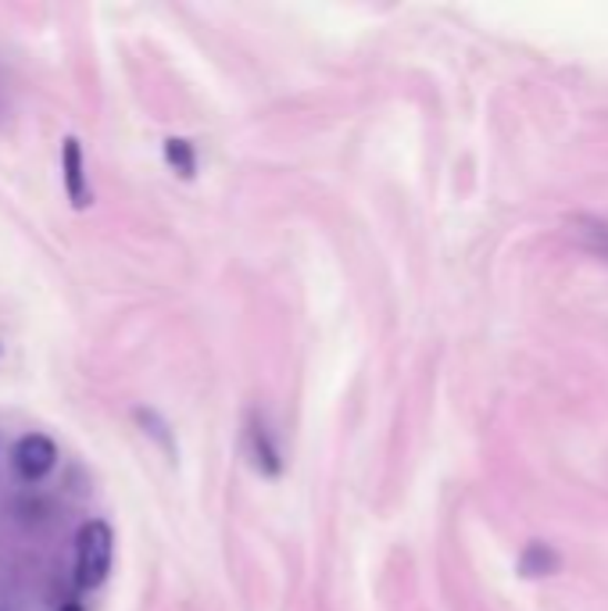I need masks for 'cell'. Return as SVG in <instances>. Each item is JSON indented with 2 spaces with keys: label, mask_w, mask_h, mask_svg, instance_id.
<instances>
[{
  "label": "cell",
  "mask_w": 608,
  "mask_h": 611,
  "mask_svg": "<svg viewBox=\"0 0 608 611\" xmlns=\"http://www.w3.org/2000/svg\"><path fill=\"white\" fill-rule=\"evenodd\" d=\"M115 566V529L104 519H90L75 533V583L83 590L104 587Z\"/></svg>",
  "instance_id": "cell-1"
},
{
  "label": "cell",
  "mask_w": 608,
  "mask_h": 611,
  "mask_svg": "<svg viewBox=\"0 0 608 611\" xmlns=\"http://www.w3.org/2000/svg\"><path fill=\"white\" fill-rule=\"evenodd\" d=\"M58 465V444L47 432H26L11 447V469L22 482H40L54 472Z\"/></svg>",
  "instance_id": "cell-2"
},
{
  "label": "cell",
  "mask_w": 608,
  "mask_h": 611,
  "mask_svg": "<svg viewBox=\"0 0 608 611\" xmlns=\"http://www.w3.org/2000/svg\"><path fill=\"white\" fill-rule=\"evenodd\" d=\"M61 183H65V197L75 212H87L93 204V190H90V175H87L83 143L75 136H65V143H61Z\"/></svg>",
  "instance_id": "cell-3"
},
{
  "label": "cell",
  "mask_w": 608,
  "mask_h": 611,
  "mask_svg": "<svg viewBox=\"0 0 608 611\" xmlns=\"http://www.w3.org/2000/svg\"><path fill=\"white\" fill-rule=\"evenodd\" d=\"M569 233L580 240L587 251L608 257V218L595 212H576L569 215Z\"/></svg>",
  "instance_id": "cell-4"
},
{
  "label": "cell",
  "mask_w": 608,
  "mask_h": 611,
  "mask_svg": "<svg viewBox=\"0 0 608 611\" xmlns=\"http://www.w3.org/2000/svg\"><path fill=\"white\" fill-rule=\"evenodd\" d=\"M162 154H165V165L172 175H180V180H186V183L197 175V147L186 136H169Z\"/></svg>",
  "instance_id": "cell-5"
},
{
  "label": "cell",
  "mask_w": 608,
  "mask_h": 611,
  "mask_svg": "<svg viewBox=\"0 0 608 611\" xmlns=\"http://www.w3.org/2000/svg\"><path fill=\"white\" fill-rule=\"evenodd\" d=\"M558 569V551L544 540H530L519 554V572L523 576H551Z\"/></svg>",
  "instance_id": "cell-6"
},
{
  "label": "cell",
  "mask_w": 608,
  "mask_h": 611,
  "mask_svg": "<svg viewBox=\"0 0 608 611\" xmlns=\"http://www.w3.org/2000/svg\"><path fill=\"white\" fill-rule=\"evenodd\" d=\"M251 440H254V455H259V458H254V461H259V469L268 472V476H276L280 472V450L272 447L265 426H251Z\"/></svg>",
  "instance_id": "cell-7"
},
{
  "label": "cell",
  "mask_w": 608,
  "mask_h": 611,
  "mask_svg": "<svg viewBox=\"0 0 608 611\" xmlns=\"http://www.w3.org/2000/svg\"><path fill=\"white\" fill-rule=\"evenodd\" d=\"M61 611H83V604H65V608H61Z\"/></svg>",
  "instance_id": "cell-8"
}]
</instances>
